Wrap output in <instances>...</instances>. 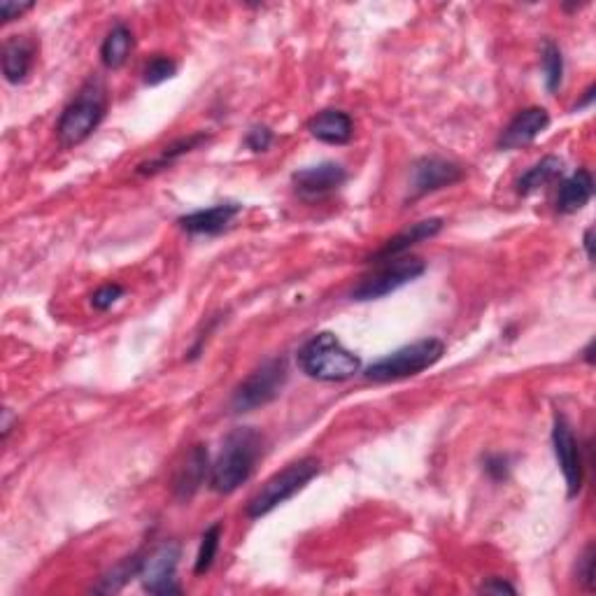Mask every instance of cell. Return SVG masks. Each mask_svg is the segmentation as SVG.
Here are the masks:
<instances>
[{"label": "cell", "mask_w": 596, "mask_h": 596, "mask_svg": "<svg viewBox=\"0 0 596 596\" xmlns=\"http://www.w3.org/2000/svg\"><path fill=\"white\" fill-rule=\"evenodd\" d=\"M550 126V115L543 108H527L517 112V117L501 133V149H522L534 143L541 133Z\"/></svg>", "instance_id": "4fadbf2b"}, {"label": "cell", "mask_w": 596, "mask_h": 596, "mask_svg": "<svg viewBox=\"0 0 596 596\" xmlns=\"http://www.w3.org/2000/svg\"><path fill=\"white\" fill-rule=\"evenodd\" d=\"M289 380V366L285 357L271 359L261 364L257 371L245 378L243 385L236 389L231 399L233 413H252L266 403L275 401L285 389Z\"/></svg>", "instance_id": "8992f818"}, {"label": "cell", "mask_w": 596, "mask_h": 596, "mask_svg": "<svg viewBox=\"0 0 596 596\" xmlns=\"http://www.w3.org/2000/svg\"><path fill=\"white\" fill-rule=\"evenodd\" d=\"M219 541H222V524L215 522L205 529L201 545H198V555L194 564L196 576H205V573L212 569V564H215L217 552H219Z\"/></svg>", "instance_id": "603a6c76"}, {"label": "cell", "mask_w": 596, "mask_h": 596, "mask_svg": "<svg viewBox=\"0 0 596 596\" xmlns=\"http://www.w3.org/2000/svg\"><path fill=\"white\" fill-rule=\"evenodd\" d=\"M441 231H443V219H438V217H431V219H424V222H417V224L410 226V229L399 233V236L387 240V245L373 254L371 264H373V261H375V264H385V261L403 257V254H406L410 247L420 245V243H424V240L436 238Z\"/></svg>", "instance_id": "9a60e30c"}, {"label": "cell", "mask_w": 596, "mask_h": 596, "mask_svg": "<svg viewBox=\"0 0 596 596\" xmlns=\"http://www.w3.org/2000/svg\"><path fill=\"white\" fill-rule=\"evenodd\" d=\"M594 194V177L587 168H580L571 177H566L557 194V212L573 215L583 210Z\"/></svg>", "instance_id": "ac0fdd59"}, {"label": "cell", "mask_w": 596, "mask_h": 596, "mask_svg": "<svg viewBox=\"0 0 596 596\" xmlns=\"http://www.w3.org/2000/svg\"><path fill=\"white\" fill-rule=\"evenodd\" d=\"M347 180V170L336 161H324L317 166L296 170L292 182L303 198H322L340 189Z\"/></svg>", "instance_id": "8fae6325"}, {"label": "cell", "mask_w": 596, "mask_h": 596, "mask_svg": "<svg viewBox=\"0 0 596 596\" xmlns=\"http://www.w3.org/2000/svg\"><path fill=\"white\" fill-rule=\"evenodd\" d=\"M10 427H12V417H10V410H5V413H3V438L10 436Z\"/></svg>", "instance_id": "836d02e7"}, {"label": "cell", "mask_w": 596, "mask_h": 596, "mask_svg": "<svg viewBox=\"0 0 596 596\" xmlns=\"http://www.w3.org/2000/svg\"><path fill=\"white\" fill-rule=\"evenodd\" d=\"M261 457V436L250 427L236 429L226 436L222 452L210 468V487L217 494H233L252 478Z\"/></svg>", "instance_id": "6da1fadb"}, {"label": "cell", "mask_w": 596, "mask_h": 596, "mask_svg": "<svg viewBox=\"0 0 596 596\" xmlns=\"http://www.w3.org/2000/svg\"><path fill=\"white\" fill-rule=\"evenodd\" d=\"M210 454L205 445H194L184 459V464L177 468L175 473V482H173V492L180 501H189L194 499V494L201 489V485L208 478L210 473Z\"/></svg>", "instance_id": "5bb4252c"}, {"label": "cell", "mask_w": 596, "mask_h": 596, "mask_svg": "<svg viewBox=\"0 0 596 596\" xmlns=\"http://www.w3.org/2000/svg\"><path fill=\"white\" fill-rule=\"evenodd\" d=\"M578 580L587 590L594 587V545H587L585 552L578 559Z\"/></svg>", "instance_id": "83f0119b"}, {"label": "cell", "mask_w": 596, "mask_h": 596, "mask_svg": "<svg viewBox=\"0 0 596 596\" xmlns=\"http://www.w3.org/2000/svg\"><path fill=\"white\" fill-rule=\"evenodd\" d=\"M594 101V87H590L585 91V98L583 101H580L578 105H576V110H583V108H587V105H590Z\"/></svg>", "instance_id": "d6a6232c"}, {"label": "cell", "mask_w": 596, "mask_h": 596, "mask_svg": "<svg viewBox=\"0 0 596 596\" xmlns=\"http://www.w3.org/2000/svg\"><path fill=\"white\" fill-rule=\"evenodd\" d=\"M552 447H555L557 464L564 473L569 499H576L580 489H583V480H585L583 452H580L578 438L573 436L571 424L566 422V417L559 413L555 415V424H552Z\"/></svg>", "instance_id": "ba28073f"}, {"label": "cell", "mask_w": 596, "mask_h": 596, "mask_svg": "<svg viewBox=\"0 0 596 596\" xmlns=\"http://www.w3.org/2000/svg\"><path fill=\"white\" fill-rule=\"evenodd\" d=\"M592 347H594V343L587 345V350H585V361H587V364H592Z\"/></svg>", "instance_id": "e575fe53"}, {"label": "cell", "mask_w": 596, "mask_h": 596, "mask_svg": "<svg viewBox=\"0 0 596 596\" xmlns=\"http://www.w3.org/2000/svg\"><path fill=\"white\" fill-rule=\"evenodd\" d=\"M317 473L319 461L315 457H303L294 461V464H289L287 468H282V471L275 473L271 480H266V485L252 496L250 503H247V517L259 520V517L273 513L282 503L294 499Z\"/></svg>", "instance_id": "5b68a950"}, {"label": "cell", "mask_w": 596, "mask_h": 596, "mask_svg": "<svg viewBox=\"0 0 596 596\" xmlns=\"http://www.w3.org/2000/svg\"><path fill=\"white\" fill-rule=\"evenodd\" d=\"M485 473L492 478L494 482H503L510 473V461L503 454H489L485 459Z\"/></svg>", "instance_id": "f1b7e54d"}, {"label": "cell", "mask_w": 596, "mask_h": 596, "mask_svg": "<svg viewBox=\"0 0 596 596\" xmlns=\"http://www.w3.org/2000/svg\"><path fill=\"white\" fill-rule=\"evenodd\" d=\"M564 163L559 156H545L543 161H538L536 166H531L527 173H524L520 180H517V191L522 196L534 194V191L548 187L550 182H555L559 175H562Z\"/></svg>", "instance_id": "ffe728a7"}, {"label": "cell", "mask_w": 596, "mask_h": 596, "mask_svg": "<svg viewBox=\"0 0 596 596\" xmlns=\"http://www.w3.org/2000/svg\"><path fill=\"white\" fill-rule=\"evenodd\" d=\"M177 75V63L168 56H154L143 70V80L147 87H159V84L173 80Z\"/></svg>", "instance_id": "d4e9b609"}, {"label": "cell", "mask_w": 596, "mask_h": 596, "mask_svg": "<svg viewBox=\"0 0 596 596\" xmlns=\"http://www.w3.org/2000/svg\"><path fill=\"white\" fill-rule=\"evenodd\" d=\"M308 131L319 143L347 145L354 136V122L343 110H322L310 119Z\"/></svg>", "instance_id": "2e32d148"}, {"label": "cell", "mask_w": 596, "mask_h": 596, "mask_svg": "<svg viewBox=\"0 0 596 596\" xmlns=\"http://www.w3.org/2000/svg\"><path fill=\"white\" fill-rule=\"evenodd\" d=\"M143 559L145 555H131L126 557L119 562L115 569L105 573V576L101 578V583H98L94 590L96 592H103V594H110V592H119L122 587L129 583L131 578H138L140 576V569H143Z\"/></svg>", "instance_id": "7402d4cb"}, {"label": "cell", "mask_w": 596, "mask_h": 596, "mask_svg": "<svg viewBox=\"0 0 596 596\" xmlns=\"http://www.w3.org/2000/svg\"><path fill=\"white\" fill-rule=\"evenodd\" d=\"M298 366L312 380L345 382L361 371V359L331 331H319L298 350Z\"/></svg>", "instance_id": "7a4b0ae2"}, {"label": "cell", "mask_w": 596, "mask_h": 596, "mask_svg": "<svg viewBox=\"0 0 596 596\" xmlns=\"http://www.w3.org/2000/svg\"><path fill=\"white\" fill-rule=\"evenodd\" d=\"M240 212H243L240 203H217L212 208L189 212V215L177 219V224L191 236H219L229 229Z\"/></svg>", "instance_id": "7c38bea8"}, {"label": "cell", "mask_w": 596, "mask_h": 596, "mask_svg": "<svg viewBox=\"0 0 596 596\" xmlns=\"http://www.w3.org/2000/svg\"><path fill=\"white\" fill-rule=\"evenodd\" d=\"M427 271V264L417 257H396L392 261H385L380 264V268L375 273L368 275L354 287L352 298L354 301L364 303V301H378V298H385L389 294L399 292L401 287L415 282L420 275Z\"/></svg>", "instance_id": "52a82bcc"}, {"label": "cell", "mask_w": 596, "mask_h": 596, "mask_svg": "<svg viewBox=\"0 0 596 596\" xmlns=\"http://www.w3.org/2000/svg\"><path fill=\"white\" fill-rule=\"evenodd\" d=\"M108 112V89L98 77L82 84L77 96L61 112L56 136L63 147H77L94 136Z\"/></svg>", "instance_id": "3957f363"}, {"label": "cell", "mask_w": 596, "mask_h": 596, "mask_svg": "<svg viewBox=\"0 0 596 596\" xmlns=\"http://www.w3.org/2000/svg\"><path fill=\"white\" fill-rule=\"evenodd\" d=\"M592 236H594V231L592 229H587L585 231V240H583V245H585V252H587V259H594V240H592Z\"/></svg>", "instance_id": "1f68e13d"}, {"label": "cell", "mask_w": 596, "mask_h": 596, "mask_svg": "<svg viewBox=\"0 0 596 596\" xmlns=\"http://www.w3.org/2000/svg\"><path fill=\"white\" fill-rule=\"evenodd\" d=\"M464 177L457 163L441 159V156H424L413 166V177H410V189H413V198L434 194L438 189L452 187Z\"/></svg>", "instance_id": "30bf717a"}, {"label": "cell", "mask_w": 596, "mask_h": 596, "mask_svg": "<svg viewBox=\"0 0 596 596\" xmlns=\"http://www.w3.org/2000/svg\"><path fill=\"white\" fill-rule=\"evenodd\" d=\"M35 61V42L12 35L3 45V75L10 84H21L31 73Z\"/></svg>", "instance_id": "e0dca14e"}, {"label": "cell", "mask_w": 596, "mask_h": 596, "mask_svg": "<svg viewBox=\"0 0 596 596\" xmlns=\"http://www.w3.org/2000/svg\"><path fill=\"white\" fill-rule=\"evenodd\" d=\"M273 131L268 129V126H252L250 133H247L245 138V145L252 149V152H266L268 147L273 145Z\"/></svg>", "instance_id": "4316f807"}, {"label": "cell", "mask_w": 596, "mask_h": 596, "mask_svg": "<svg viewBox=\"0 0 596 596\" xmlns=\"http://www.w3.org/2000/svg\"><path fill=\"white\" fill-rule=\"evenodd\" d=\"M122 296H124V287L117 285V282H115V285L110 282V285H103V287L96 289L94 296H91V305H94V308L101 310V312L110 310L112 305H115Z\"/></svg>", "instance_id": "484cf974"}, {"label": "cell", "mask_w": 596, "mask_h": 596, "mask_svg": "<svg viewBox=\"0 0 596 596\" xmlns=\"http://www.w3.org/2000/svg\"><path fill=\"white\" fill-rule=\"evenodd\" d=\"M543 73H545V87L550 94H555L562 87L564 80V56L559 45L552 40L543 42Z\"/></svg>", "instance_id": "cb8c5ba5"}, {"label": "cell", "mask_w": 596, "mask_h": 596, "mask_svg": "<svg viewBox=\"0 0 596 596\" xmlns=\"http://www.w3.org/2000/svg\"><path fill=\"white\" fill-rule=\"evenodd\" d=\"M445 354L441 338H424L417 343L403 345L387 357H382L366 368V380L371 382H399L415 378L429 368H434Z\"/></svg>", "instance_id": "277c9868"}, {"label": "cell", "mask_w": 596, "mask_h": 596, "mask_svg": "<svg viewBox=\"0 0 596 596\" xmlns=\"http://www.w3.org/2000/svg\"><path fill=\"white\" fill-rule=\"evenodd\" d=\"M131 49H133V33L131 28L122 24H115L110 28V33L105 35L103 45H101V61L105 68L110 70H117L122 68L126 61H129L131 56Z\"/></svg>", "instance_id": "d6986e66"}, {"label": "cell", "mask_w": 596, "mask_h": 596, "mask_svg": "<svg viewBox=\"0 0 596 596\" xmlns=\"http://www.w3.org/2000/svg\"><path fill=\"white\" fill-rule=\"evenodd\" d=\"M31 10L33 3H12V0H3V3H0V19H3V24H10V21L24 17V14Z\"/></svg>", "instance_id": "f546056e"}, {"label": "cell", "mask_w": 596, "mask_h": 596, "mask_svg": "<svg viewBox=\"0 0 596 596\" xmlns=\"http://www.w3.org/2000/svg\"><path fill=\"white\" fill-rule=\"evenodd\" d=\"M480 592H489V594H503V592H506V594H515L517 590L510 583H506V580H503V578H492V580H489V583H485V585L480 587Z\"/></svg>", "instance_id": "4dcf8cb0"}, {"label": "cell", "mask_w": 596, "mask_h": 596, "mask_svg": "<svg viewBox=\"0 0 596 596\" xmlns=\"http://www.w3.org/2000/svg\"><path fill=\"white\" fill-rule=\"evenodd\" d=\"M180 562V545L163 543L143 559V587L149 594H180V585L175 583V569Z\"/></svg>", "instance_id": "9c48e42d"}, {"label": "cell", "mask_w": 596, "mask_h": 596, "mask_svg": "<svg viewBox=\"0 0 596 596\" xmlns=\"http://www.w3.org/2000/svg\"><path fill=\"white\" fill-rule=\"evenodd\" d=\"M205 140H208V136H205V133H196V136L177 140V143L168 145L166 149H163V152L159 156H156V159H152L149 163H143V166L138 168V173L140 175H154V173H159V170L173 166V163L177 159H182L184 154L194 152V149L201 147L205 143Z\"/></svg>", "instance_id": "44dd1931"}]
</instances>
